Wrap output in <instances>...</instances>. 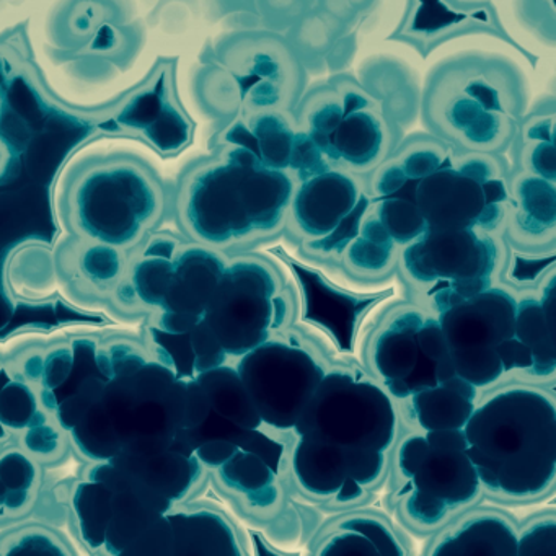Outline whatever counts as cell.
<instances>
[{
	"instance_id": "1",
	"label": "cell",
	"mask_w": 556,
	"mask_h": 556,
	"mask_svg": "<svg viewBox=\"0 0 556 556\" xmlns=\"http://www.w3.org/2000/svg\"><path fill=\"white\" fill-rule=\"evenodd\" d=\"M187 380L155 353L139 327H128L116 367L83 418L67 432L74 457L109 460L123 451H162L184 428Z\"/></svg>"
},
{
	"instance_id": "2",
	"label": "cell",
	"mask_w": 556,
	"mask_h": 556,
	"mask_svg": "<svg viewBox=\"0 0 556 556\" xmlns=\"http://www.w3.org/2000/svg\"><path fill=\"white\" fill-rule=\"evenodd\" d=\"M295 181L263 167L236 144H217L178 178L170 210L191 242L220 250L275 232L285 223Z\"/></svg>"
},
{
	"instance_id": "3",
	"label": "cell",
	"mask_w": 556,
	"mask_h": 556,
	"mask_svg": "<svg viewBox=\"0 0 556 556\" xmlns=\"http://www.w3.org/2000/svg\"><path fill=\"white\" fill-rule=\"evenodd\" d=\"M170 194L141 155L103 152L74 162L58 185L54 213L64 236L135 252L161 230Z\"/></svg>"
},
{
	"instance_id": "4",
	"label": "cell",
	"mask_w": 556,
	"mask_h": 556,
	"mask_svg": "<svg viewBox=\"0 0 556 556\" xmlns=\"http://www.w3.org/2000/svg\"><path fill=\"white\" fill-rule=\"evenodd\" d=\"M526 113V77L500 54L448 58L431 71L422 90V125L458 151L503 155Z\"/></svg>"
},
{
	"instance_id": "5",
	"label": "cell",
	"mask_w": 556,
	"mask_h": 556,
	"mask_svg": "<svg viewBox=\"0 0 556 556\" xmlns=\"http://www.w3.org/2000/svg\"><path fill=\"white\" fill-rule=\"evenodd\" d=\"M480 483L513 497L535 496L556 471V409L545 393L509 389L473 409L464 428Z\"/></svg>"
},
{
	"instance_id": "6",
	"label": "cell",
	"mask_w": 556,
	"mask_h": 556,
	"mask_svg": "<svg viewBox=\"0 0 556 556\" xmlns=\"http://www.w3.org/2000/svg\"><path fill=\"white\" fill-rule=\"evenodd\" d=\"M294 118L331 167L359 177L372 174L400 142L383 103L351 76L305 89Z\"/></svg>"
},
{
	"instance_id": "7",
	"label": "cell",
	"mask_w": 556,
	"mask_h": 556,
	"mask_svg": "<svg viewBox=\"0 0 556 556\" xmlns=\"http://www.w3.org/2000/svg\"><path fill=\"white\" fill-rule=\"evenodd\" d=\"M509 165L500 154L451 148L416 187L426 229L494 232L506 217Z\"/></svg>"
},
{
	"instance_id": "8",
	"label": "cell",
	"mask_w": 556,
	"mask_h": 556,
	"mask_svg": "<svg viewBox=\"0 0 556 556\" xmlns=\"http://www.w3.org/2000/svg\"><path fill=\"white\" fill-rule=\"evenodd\" d=\"M500 258V245L490 232L426 229L403 249L402 266L413 282L431 288L441 314L491 288Z\"/></svg>"
},
{
	"instance_id": "9",
	"label": "cell",
	"mask_w": 556,
	"mask_h": 556,
	"mask_svg": "<svg viewBox=\"0 0 556 556\" xmlns=\"http://www.w3.org/2000/svg\"><path fill=\"white\" fill-rule=\"evenodd\" d=\"M301 438L338 447L386 452L395 439L396 416L387 393L346 372L325 374L294 426Z\"/></svg>"
},
{
	"instance_id": "10",
	"label": "cell",
	"mask_w": 556,
	"mask_h": 556,
	"mask_svg": "<svg viewBox=\"0 0 556 556\" xmlns=\"http://www.w3.org/2000/svg\"><path fill=\"white\" fill-rule=\"evenodd\" d=\"M217 60L237 90V115L281 110L294 112L307 89V73L292 45L268 30L227 35Z\"/></svg>"
},
{
	"instance_id": "11",
	"label": "cell",
	"mask_w": 556,
	"mask_h": 556,
	"mask_svg": "<svg viewBox=\"0 0 556 556\" xmlns=\"http://www.w3.org/2000/svg\"><path fill=\"white\" fill-rule=\"evenodd\" d=\"M281 307L285 301L271 266L258 258H237L227 262L203 320L227 356L242 357L268 341Z\"/></svg>"
},
{
	"instance_id": "12",
	"label": "cell",
	"mask_w": 556,
	"mask_h": 556,
	"mask_svg": "<svg viewBox=\"0 0 556 556\" xmlns=\"http://www.w3.org/2000/svg\"><path fill=\"white\" fill-rule=\"evenodd\" d=\"M516 302L509 292L491 286L439 314L457 376L477 389L504 374L496 346L514 337Z\"/></svg>"
},
{
	"instance_id": "13",
	"label": "cell",
	"mask_w": 556,
	"mask_h": 556,
	"mask_svg": "<svg viewBox=\"0 0 556 556\" xmlns=\"http://www.w3.org/2000/svg\"><path fill=\"white\" fill-rule=\"evenodd\" d=\"M237 372L262 421L276 429H294L325 376L311 354L279 341H265L243 354Z\"/></svg>"
},
{
	"instance_id": "14",
	"label": "cell",
	"mask_w": 556,
	"mask_h": 556,
	"mask_svg": "<svg viewBox=\"0 0 556 556\" xmlns=\"http://www.w3.org/2000/svg\"><path fill=\"white\" fill-rule=\"evenodd\" d=\"M359 175L330 167L295 184L292 220L321 252H343L369 211Z\"/></svg>"
},
{
	"instance_id": "15",
	"label": "cell",
	"mask_w": 556,
	"mask_h": 556,
	"mask_svg": "<svg viewBox=\"0 0 556 556\" xmlns=\"http://www.w3.org/2000/svg\"><path fill=\"white\" fill-rule=\"evenodd\" d=\"M175 74L177 61H157L113 113L119 132L141 139L162 157H174L193 142L194 123L181 105Z\"/></svg>"
},
{
	"instance_id": "16",
	"label": "cell",
	"mask_w": 556,
	"mask_h": 556,
	"mask_svg": "<svg viewBox=\"0 0 556 556\" xmlns=\"http://www.w3.org/2000/svg\"><path fill=\"white\" fill-rule=\"evenodd\" d=\"M473 35L497 38L527 60L532 58L507 34L491 0H406L402 21L389 40L428 58L442 45Z\"/></svg>"
},
{
	"instance_id": "17",
	"label": "cell",
	"mask_w": 556,
	"mask_h": 556,
	"mask_svg": "<svg viewBox=\"0 0 556 556\" xmlns=\"http://www.w3.org/2000/svg\"><path fill=\"white\" fill-rule=\"evenodd\" d=\"M220 142L247 149L263 167L285 172L295 184L331 167L299 128L294 112L266 110L233 116L217 136Z\"/></svg>"
},
{
	"instance_id": "18",
	"label": "cell",
	"mask_w": 556,
	"mask_h": 556,
	"mask_svg": "<svg viewBox=\"0 0 556 556\" xmlns=\"http://www.w3.org/2000/svg\"><path fill=\"white\" fill-rule=\"evenodd\" d=\"M129 255L113 247L63 233L51 249L58 292L77 311L109 317Z\"/></svg>"
},
{
	"instance_id": "19",
	"label": "cell",
	"mask_w": 556,
	"mask_h": 556,
	"mask_svg": "<svg viewBox=\"0 0 556 556\" xmlns=\"http://www.w3.org/2000/svg\"><path fill=\"white\" fill-rule=\"evenodd\" d=\"M227 262L229 260L220 250L181 237L161 304L155 314L139 327L154 328L164 333H190L203 318Z\"/></svg>"
},
{
	"instance_id": "20",
	"label": "cell",
	"mask_w": 556,
	"mask_h": 556,
	"mask_svg": "<svg viewBox=\"0 0 556 556\" xmlns=\"http://www.w3.org/2000/svg\"><path fill=\"white\" fill-rule=\"evenodd\" d=\"M110 460L174 503L187 501L203 477V465L197 455L184 454L175 445L162 451H123Z\"/></svg>"
},
{
	"instance_id": "21",
	"label": "cell",
	"mask_w": 556,
	"mask_h": 556,
	"mask_svg": "<svg viewBox=\"0 0 556 556\" xmlns=\"http://www.w3.org/2000/svg\"><path fill=\"white\" fill-rule=\"evenodd\" d=\"M184 503L175 504L168 513L170 556L242 555L232 526L220 514L211 509H185Z\"/></svg>"
},
{
	"instance_id": "22",
	"label": "cell",
	"mask_w": 556,
	"mask_h": 556,
	"mask_svg": "<svg viewBox=\"0 0 556 556\" xmlns=\"http://www.w3.org/2000/svg\"><path fill=\"white\" fill-rule=\"evenodd\" d=\"M409 480L413 481V488L438 497L448 507L473 500L481 484L467 451L432 448H429L425 460Z\"/></svg>"
},
{
	"instance_id": "23",
	"label": "cell",
	"mask_w": 556,
	"mask_h": 556,
	"mask_svg": "<svg viewBox=\"0 0 556 556\" xmlns=\"http://www.w3.org/2000/svg\"><path fill=\"white\" fill-rule=\"evenodd\" d=\"M555 123L553 97L542 100L522 116L509 148L519 172L556 181Z\"/></svg>"
},
{
	"instance_id": "24",
	"label": "cell",
	"mask_w": 556,
	"mask_h": 556,
	"mask_svg": "<svg viewBox=\"0 0 556 556\" xmlns=\"http://www.w3.org/2000/svg\"><path fill=\"white\" fill-rule=\"evenodd\" d=\"M425 318L415 311L403 312L380 334L374 350L377 372L387 383V389H396L412 376L413 370L426 359L418 346L419 327Z\"/></svg>"
},
{
	"instance_id": "25",
	"label": "cell",
	"mask_w": 556,
	"mask_h": 556,
	"mask_svg": "<svg viewBox=\"0 0 556 556\" xmlns=\"http://www.w3.org/2000/svg\"><path fill=\"white\" fill-rule=\"evenodd\" d=\"M509 200L516 207V227L527 240L548 239L556 227L555 181L527 172H516L509 181Z\"/></svg>"
},
{
	"instance_id": "26",
	"label": "cell",
	"mask_w": 556,
	"mask_h": 556,
	"mask_svg": "<svg viewBox=\"0 0 556 556\" xmlns=\"http://www.w3.org/2000/svg\"><path fill=\"white\" fill-rule=\"evenodd\" d=\"M292 465L299 483L315 496H333L346 480L343 448L320 439L301 438Z\"/></svg>"
},
{
	"instance_id": "27",
	"label": "cell",
	"mask_w": 556,
	"mask_h": 556,
	"mask_svg": "<svg viewBox=\"0 0 556 556\" xmlns=\"http://www.w3.org/2000/svg\"><path fill=\"white\" fill-rule=\"evenodd\" d=\"M441 556H516L517 533L497 516H481L464 523L435 546Z\"/></svg>"
},
{
	"instance_id": "28",
	"label": "cell",
	"mask_w": 556,
	"mask_h": 556,
	"mask_svg": "<svg viewBox=\"0 0 556 556\" xmlns=\"http://www.w3.org/2000/svg\"><path fill=\"white\" fill-rule=\"evenodd\" d=\"M194 379L206 392L211 412L243 429H260L263 425L252 396L237 369L219 366L198 374Z\"/></svg>"
},
{
	"instance_id": "29",
	"label": "cell",
	"mask_w": 556,
	"mask_h": 556,
	"mask_svg": "<svg viewBox=\"0 0 556 556\" xmlns=\"http://www.w3.org/2000/svg\"><path fill=\"white\" fill-rule=\"evenodd\" d=\"M83 553L70 532L41 517L0 530V556H77Z\"/></svg>"
},
{
	"instance_id": "30",
	"label": "cell",
	"mask_w": 556,
	"mask_h": 556,
	"mask_svg": "<svg viewBox=\"0 0 556 556\" xmlns=\"http://www.w3.org/2000/svg\"><path fill=\"white\" fill-rule=\"evenodd\" d=\"M514 338L532 351V372L536 376L553 374L556 366L555 321L546 317L542 302L523 299L516 302Z\"/></svg>"
},
{
	"instance_id": "31",
	"label": "cell",
	"mask_w": 556,
	"mask_h": 556,
	"mask_svg": "<svg viewBox=\"0 0 556 556\" xmlns=\"http://www.w3.org/2000/svg\"><path fill=\"white\" fill-rule=\"evenodd\" d=\"M216 470L226 486L242 493L253 506H271L278 497L276 471L252 452L239 448Z\"/></svg>"
},
{
	"instance_id": "32",
	"label": "cell",
	"mask_w": 556,
	"mask_h": 556,
	"mask_svg": "<svg viewBox=\"0 0 556 556\" xmlns=\"http://www.w3.org/2000/svg\"><path fill=\"white\" fill-rule=\"evenodd\" d=\"M412 396L413 412L426 431L464 429L475 409L471 400L441 383L421 389Z\"/></svg>"
},
{
	"instance_id": "33",
	"label": "cell",
	"mask_w": 556,
	"mask_h": 556,
	"mask_svg": "<svg viewBox=\"0 0 556 556\" xmlns=\"http://www.w3.org/2000/svg\"><path fill=\"white\" fill-rule=\"evenodd\" d=\"M396 243L376 216L367 214L356 236L343 250L348 265L363 275L387 271L395 260Z\"/></svg>"
},
{
	"instance_id": "34",
	"label": "cell",
	"mask_w": 556,
	"mask_h": 556,
	"mask_svg": "<svg viewBox=\"0 0 556 556\" xmlns=\"http://www.w3.org/2000/svg\"><path fill=\"white\" fill-rule=\"evenodd\" d=\"M115 17L118 8L113 0H71L54 27L67 43L84 45Z\"/></svg>"
},
{
	"instance_id": "35",
	"label": "cell",
	"mask_w": 556,
	"mask_h": 556,
	"mask_svg": "<svg viewBox=\"0 0 556 556\" xmlns=\"http://www.w3.org/2000/svg\"><path fill=\"white\" fill-rule=\"evenodd\" d=\"M370 210L399 247L408 245L425 233V219L413 201L380 198L370 200Z\"/></svg>"
},
{
	"instance_id": "36",
	"label": "cell",
	"mask_w": 556,
	"mask_h": 556,
	"mask_svg": "<svg viewBox=\"0 0 556 556\" xmlns=\"http://www.w3.org/2000/svg\"><path fill=\"white\" fill-rule=\"evenodd\" d=\"M190 341L193 346L197 376L226 364L227 353L203 318L190 331Z\"/></svg>"
},
{
	"instance_id": "37",
	"label": "cell",
	"mask_w": 556,
	"mask_h": 556,
	"mask_svg": "<svg viewBox=\"0 0 556 556\" xmlns=\"http://www.w3.org/2000/svg\"><path fill=\"white\" fill-rule=\"evenodd\" d=\"M344 470L346 477L364 486V484L374 483L380 477L386 464L382 451L364 447L343 448Z\"/></svg>"
},
{
	"instance_id": "38",
	"label": "cell",
	"mask_w": 556,
	"mask_h": 556,
	"mask_svg": "<svg viewBox=\"0 0 556 556\" xmlns=\"http://www.w3.org/2000/svg\"><path fill=\"white\" fill-rule=\"evenodd\" d=\"M341 529L353 530V532L363 533L374 546H376L377 553L382 556H400L403 555L402 545L399 540L395 539L392 532L387 529L379 520L366 519V517H359V519H350L346 522L341 523Z\"/></svg>"
},
{
	"instance_id": "39",
	"label": "cell",
	"mask_w": 556,
	"mask_h": 556,
	"mask_svg": "<svg viewBox=\"0 0 556 556\" xmlns=\"http://www.w3.org/2000/svg\"><path fill=\"white\" fill-rule=\"evenodd\" d=\"M517 555L555 556L556 523L553 520H546V522H539L530 527L520 539H517Z\"/></svg>"
},
{
	"instance_id": "40",
	"label": "cell",
	"mask_w": 556,
	"mask_h": 556,
	"mask_svg": "<svg viewBox=\"0 0 556 556\" xmlns=\"http://www.w3.org/2000/svg\"><path fill=\"white\" fill-rule=\"evenodd\" d=\"M405 509L409 519L425 523V526H434L444 519L448 506L438 497L429 496V494L413 488V493L406 500Z\"/></svg>"
},
{
	"instance_id": "41",
	"label": "cell",
	"mask_w": 556,
	"mask_h": 556,
	"mask_svg": "<svg viewBox=\"0 0 556 556\" xmlns=\"http://www.w3.org/2000/svg\"><path fill=\"white\" fill-rule=\"evenodd\" d=\"M325 556H376V546L363 535V533L344 530V533L334 535L328 540L327 545L321 548Z\"/></svg>"
},
{
	"instance_id": "42",
	"label": "cell",
	"mask_w": 556,
	"mask_h": 556,
	"mask_svg": "<svg viewBox=\"0 0 556 556\" xmlns=\"http://www.w3.org/2000/svg\"><path fill=\"white\" fill-rule=\"evenodd\" d=\"M239 448L258 455L266 465L273 468V471H278L282 445L269 439L268 435L262 434L258 429H247Z\"/></svg>"
},
{
	"instance_id": "43",
	"label": "cell",
	"mask_w": 556,
	"mask_h": 556,
	"mask_svg": "<svg viewBox=\"0 0 556 556\" xmlns=\"http://www.w3.org/2000/svg\"><path fill=\"white\" fill-rule=\"evenodd\" d=\"M416 338H418V346L422 356L431 361V363H435L439 357L445 356L448 353L444 331H442L439 320H434V318L422 320Z\"/></svg>"
},
{
	"instance_id": "44",
	"label": "cell",
	"mask_w": 556,
	"mask_h": 556,
	"mask_svg": "<svg viewBox=\"0 0 556 556\" xmlns=\"http://www.w3.org/2000/svg\"><path fill=\"white\" fill-rule=\"evenodd\" d=\"M18 370V357H17V340L15 334L12 337L0 340V393L8 386L9 380L17 374ZM14 434L8 431V429L0 422V444L2 442L14 441ZM18 441V439H17Z\"/></svg>"
},
{
	"instance_id": "45",
	"label": "cell",
	"mask_w": 556,
	"mask_h": 556,
	"mask_svg": "<svg viewBox=\"0 0 556 556\" xmlns=\"http://www.w3.org/2000/svg\"><path fill=\"white\" fill-rule=\"evenodd\" d=\"M496 353L503 364L504 372L513 369H532V351L517 338L513 337L497 344Z\"/></svg>"
},
{
	"instance_id": "46",
	"label": "cell",
	"mask_w": 556,
	"mask_h": 556,
	"mask_svg": "<svg viewBox=\"0 0 556 556\" xmlns=\"http://www.w3.org/2000/svg\"><path fill=\"white\" fill-rule=\"evenodd\" d=\"M428 452L429 445L425 435H413V438L406 439L399 454V467L403 477L412 478L425 460Z\"/></svg>"
},
{
	"instance_id": "47",
	"label": "cell",
	"mask_w": 556,
	"mask_h": 556,
	"mask_svg": "<svg viewBox=\"0 0 556 556\" xmlns=\"http://www.w3.org/2000/svg\"><path fill=\"white\" fill-rule=\"evenodd\" d=\"M239 451L236 444L229 441H207L198 445L194 455L201 462L203 467L219 468L220 465L226 464L236 452Z\"/></svg>"
},
{
	"instance_id": "48",
	"label": "cell",
	"mask_w": 556,
	"mask_h": 556,
	"mask_svg": "<svg viewBox=\"0 0 556 556\" xmlns=\"http://www.w3.org/2000/svg\"><path fill=\"white\" fill-rule=\"evenodd\" d=\"M425 438L432 451H467L464 429H434L426 432Z\"/></svg>"
},
{
	"instance_id": "49",
	"label": "cell",
	"mask_w": 556,
	"mask_h": 556,
	"mask_svg": "<svg viewBox=\"0 0 556 556\" xmlns=\"http://www.w3.org/2000/svg\"><path fill=\"white\" fill-rule=\"evenodd\" d=\"M523 14H526V21L529 22V25H532L533 28H539V30H546L545 17L548 18L549 24L555 25V5H553V0H526L523 2ZM549 28L553 30V27Z\"/></svg>"
},
{
	"instance_id": "50",
	"label": "cell",
	"mask_w": 556,
	"mask_h": 556,
	"mask_svg": "<svg viewBox=\"0 0 556 556\" xmlns=\"http://www.w3.org/2000/svg\"><path fill=\"white\" fill-rule=\"evenodd\" d=\"M337 501L340 503H351V501L359 500L363 496V486L353 478L346 477V480L341 484L340 490L337 491Z\"/></svg>"
},
{
	"instance_id": "51",
	"label": "cell",
	"mask_w": 556,
	"mask_h": 556,
	"mask_svg": "<svg viewBox=\"0 0 556 556\" xmlns=\"http://www.w3.org/2000/svg\"><path fill=\"white\" fill-rule=\"evenodd\" d=\"M454 376H457V370H455L454 361H452L451 354L447 353L445 356L439 357L434 363L435 382H445V380L452 379Z\"/></svg>"
},
{
	"instance_id": "52",
	"label": "cell",
	"mask_w": 556,
	"mask_h": 556,
	"mask_svg": "<svg viewBox=\"0 0 556 556\" xmlns=\"http://www.w3.org/2000/svg\"><path fill=\"white\" fill-rule=\"evenodd\" d=\"M441 386L454 390L458 395L465 396V399L471 400V402H475V396H477V387L471 386L468 380L462 379L460 376H454L452 379L442 382Z\"/></svg>"
}]
</instances>
